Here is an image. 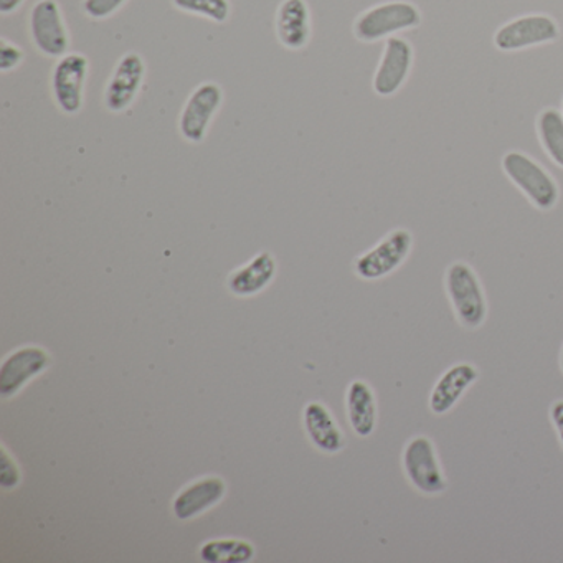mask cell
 Here are the masks:
<instances>
[{"instance_id":"6da1fadb","label":"cell","mask_w":563,"mask_h":563,"mask_svg":"<svg viewBox=\"0 0 563 563\" xmlns=\"http://www.w3.org/2000/svg\"><path fill=\"white\" fill-rule=\"evenodd\" d=\"M444 289L454 316L463 328L474 331L487 318V301L476 272L467 263L456 262L444 273Z\"/></svg>"},{"instance_id":"7a4b0ae2","label":"cell","mask_w":563,"mask_h":563,"mask_svg":"<svg viewBox=\"0 0 563 563\" xmlns=\"http://www.w3.org/2000/svg\"><path fill=\"white\" fill-rule=\"evenodd\" d=\"M503 170L529 202L542 212H549L559 202L560 190L555 179L527 154L519 151L507 153L503 157Z\"/></svg>"},{"instance_id":"3957f363","label":"cell","mask_w":563,"mask_h":563,"mask_svg":"<svg viewBox=\"0 0 563 563\" xmlns=\"http://www.w3.org/2000/svg\"><path fill=\"white\" fill-rule=\"evenodd\" d=\"M421 24V12L408 0H391L362 12L354 24V35L361 42L395 37L398 32L411 31Z\"/></svg>"},{"instance_id":"277c9868","label":"cell","mask_w":563,"mask_h":563,"mask_svg":"<svg viewBox=\"0 0 563 563\" xmlns=\"http://www.w3.org/2000/svg\"><path fill=\"white\" fill-rule=\"evenodd\" d=\"M401 467L408 483L424 496H438L448 489L446 476L441 467L437 448L424 434H418L405 444Z\"/></svg>"},{"instance_id":"5b68a950","label":"cell","mask_w":563,"mask_h":563,"mask_svg":"<svg viewBox=\"0 0 563 563\" xmlns=\"http://www.w3.org/2000/svg\"><path fill=\"white\" fill-rule=\"evenodd\" d=\"M413 235L407 229H397L380 240L374 249L355 260V273L365 282H377L397 272L410 255Z\"/></svg>"},{"instance_id":"8992f818","label":"cell","mask_w":563,"mask_h":563,"mask_svg":"<svg viewBox=\"0 0 563 563\" xmlns=\"http://www.w3.org/2000/svg\"><path fill=\"white\" fill-rule=\"evenodd\" d=\"M560 37L555 19L545 14L522 15L507 22L494 34V45L500 52H519L552 44Z\"/></svg>"},{"instance_id":"52a82bcc","label":"cell","mask_w":563,"mask_h":563,"mask_svg":"<svg viewBox=\"0 0 563 563\" xmlns=\"http://www.w3.org/2000/svg\"><path fill=\"white\" fill-rule=\"evenodd\" d=\"M31 34L35 47L47 57L67 55L70 38L57 0H38L32 8Z\"/></svg>"},{"instance_id":"ba28073f","label":"cell","mask_w":563,"mask_h":563,"mask_svg":"<svg viewBox=\"0 0 563 563\" xmlns=\"http://www.w3.org/2000/svg\"><path fill=\"white\" fill-rule=\"evenodd\" d=\"M51 364V354L37 345H27L12 352L0 368V395L4 398L15 397L29 382L44 374Z\"/></svg>"},{"instance_id":"9c48e42d","label":"cell","mask_w":563,"mask_h":563,"mask_svg":"<svg viewBox=\"0 0 563 563\" xmlns=\"http://www.w3.org/2000/svg\"><path fill=\"white\" fill-rule=\"evenodd\" d=\"M88 77V58L81 54H67L57 62L52 75V90L58 108L75 114L84 107L85 81Z\"/></svg>"},{"instance_id":"30bf717a","label":"cell","mask_w":563,"mask_h":563,"mask_svg":"<svg viewBox=\"0 0 563 563\" xmlns=\"http://www.w3.org/2000/svg\"><path fill=\"white\" fill-rule=\"evenodd\" d=\"M413 65V47L401 37H390L385 42L384 54L374 77V91L378 97H391L397 93Z\"/></svg>"},{"instance_id":"8fae6325","label":"cell","mask_w":563,"mask_h":563,"mask_svg":"<svg viewBox=\"0 0 563 563\" xmlns=\"http://www.w3.org/2000/svg\"><path fill=\"white\" fill-rule=\"evenodd\" d=\"M222 90L217 84H203L190 95L180 114V134L190 143H200L206 137L210 121L222 104Z\"/></svg>"},{"instance_id":"7c38bea8","label":"cell","mask_w":563,"mask_h":563,"mask_svg":"<svg viewBox=\"0 0 563 563\" xmlns=\"http://www.w3.org/2000/svg\"><path fill=\"white\" fill-rule=\"evenodd\" d=\"M144 67L143 58L141 55L126 54L114 68L110 81H108L107 91H104V103L107 108L113 113L128 110L133 103L134 98L137 97V91L141 90L143 85Z\"/></svg>"},{"instance_id":"4fadbf2b","label":"cell","mask_w":563,"mask_h":563,"mask_svg":"<svg viewBox=\"0 0 563 563\" xmlns=\"http://www.w3.org/2000/svg\"><path fill=\"white\" fill-rule=\"evenodd\" d=\"M227 484L222 477L206 476L187 484L173 500L174 516L192 520L216 507L225 497Z\"/></svg>"},{"instance_id":"5bb4252c","label":"cell","mask_w":563,"mask_h":563,"mask_svg":"<svg viewBox=\"0 0 563 563\" xmlns=\"http://www.w3.org/2000/svg\"><path fill=\"white\" fill-rule=\"evenodd\" d=\"M479 371L473 364L451 365L433 385L428 398L431 413L446 415L456 407L464 394L476 384Z\"/></svg>"},{"instance_id":"9a60e30c","label":"cell","mask_w":563,"mask_h":563,"mask_svg":"<svg viewBox=\"0 0 563 563\" xmlns=\"http://www.w3.org/2000/svg\"><path fill=\"white\" fill-rule=\"evenodd\" d=\"M305 430L316 450L325 454L341 453L345 446V437L335 421L334 415L321 401H311L302 411Z\"/></svg>"},{"instance_id":"2e32d148","label":"cell","mask_w":563,"mask_h":563,"mask_svg":"<svg viewBox=\"0 0 563 563\" xmlns=\"http://www.w3.org/2000/svg\"><path fill=\"white\" fill-rule=\"evenodd\" d=\"M276 35L288 51H301L308 45L311 14L306 0H283L276 12Z\"/></svg>"},{"instance_id":"e0dca14e","label":"cell","mask_w":563,"mask_h":563,"mask_svg":"<svg viewBox=\"0 0 563 563\" xmlns=\"http://www.w3.org/2000/svg\"><path fill=\"white\" fill-rule=\"evenodd\" d=\"M276 268L278 266H276L272 253H258L255 258L250 260L246 265L240 266L229 276V282H227L229 291L239 298L258 295L272 285Z\"/></svg>"},{"instance_id":"ac0fdd59","label":"cell","mask_w":563,"mask_h":563,"mask_svg":"<svg viewBox=\"0 0 563 563\" xmlns=\"http://www.w3.org/2000/svg\"><path fill=\"white\" fill-rule=\"evenodd\" d=\"M345 408L352 431L357 437L368 438L377 427V400L374 388L364 380H354L345 394Z\"/></svg>"},{"instance_id":"d6986e66","label":"cell","mask_w":563,"mask_h":563,"mask_svg":"<svg viewBox=\"0 0 563 563\" xmlns=\"http://www.w3.org/2000/svg\"><path fill=\"white\" fill-rule=\"evenodd\" d=\"M537 134L547 156L563 169V117L553 108H545L537 118Z\"/></svg>"},{"instance_id":"ffe728a7","label":"cell","mask_w":563,"mask_h":563,"mask_svg":"<svg viewBox=\"0 0 563 563\" xmlns=\"http://www.w3.org/2000/svg\"><path fill=\"white\" fill-rule=\"evenodd\" d=\"M255 555L249 540L217 539L200 547V559L207 563H245Z\"/></svg>"},{"instance_id":"44dd1931","label":"cell","mask_w":563,"mask_h":563,"mask_svg":"<svg viewBox=\"0 0 563 563\" xmlns=\"http://www.w3.org/2000/svg\"><path fill=\"white\" fill-rule=\"evenodd\" d=\"M179 11L187 14L200 15V18L209 19L216 24H223L229 21L232 5L229 0H173Z\"/></svg>"},{"instance_id":"7402d4cb","label":"cell","mask_w":563,"mask_h":563,"mask_svg":"<svg viewBox=\"0 0 563 563\" xmlns=\"http://www.w3.org/2000/svg\"><path fill=\"white\" fill-rule=\"evenodd\" d=\"M124 4L126 0H85L84 11L88 18L101 21L117 14Z\"/></svg>"},{"instance_id":"603a6c76","label":"cell","mask_w":563,"mask_h":563,"mask_svg":"<svg viewBox=\"0 0 563 563\" xmlns=\"http://www.w3.org/2000/svg\"><path fill=\"white\" fill-rule=\"evenodd\" d=\"M21 483V471L15 461H11L8 451H2V466H0V486L5 490L15 489Z\"/></svg>"},{"instance_id":"cb8c5ba5","label":"cell","mask_w":563,"mask_h":563,"mask_svg":"<svg viewBox=\"0 0 563 563\" xmlns=\"http://www.w3.org/2000/svg\"><path fill=\"white\" fill-rule=\"evenodd\" d=\"M24 54L18 45L11 44V42L2 38L0 41V70L11 71L21 64Z\"/></svg>"},{"instance_id":"d4e9b609","label":"cell","mask_w":563,"mask_h":563,"mask_svg":"<svg viewBox=\"0 0 563 563\" xmlns=\"http://www.w3.org/2000/svg\"><path fill=\"white\" fill-rule=\"evenodd\" d=\"M550 421H552L553 428H555L560 446L563 450V398L562 400L553 401L552 407H550Z\"/></svg>"},{"instance_id":"484cf974","label":"cell","mask_w":563,"mask_h":563,"mask_svg":"<svg viewBox=\"0 0 563 563\" xmlns=\"http://www.w3.org/2000/svg\"><path fill=\"white\" fill-rule=\"evenodd\" d=\"M22 4H24V0H0V12L4 15L12 14V12L18 11Z\"/></svg>"},{"instance_id":"4316f807","label":"cell","mask_w":563,"mask_h":563,"mask_svg":"<svg viewBox=\"0 0 563 563\" xmlns=\"http://www.w3.org/2000/svg\"><path fill=\"white\" fill-rule=\"evenodd\" d=\"M560 368H562V372H563V347H562V352H560Z\"/></svg>"},{"instance_id":"83f0119b","label":"cell","mask_w":563,"mask_h":563,"mask_svg":"<svg viewBox=\"0 0 563 563\" xmlns=\"http://www.w3.org/2000/svg\"><path fill=\"white\" fill-rule=\"evenodd\" d=\"M562 117H563V100H562Z\"/></svg>"}]
</instances>
